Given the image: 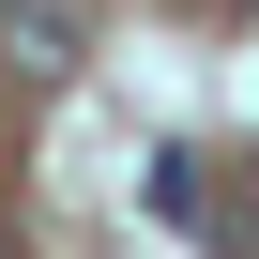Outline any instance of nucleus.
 Masks as SVG:
<instances>
[{"label": "nucleus", "instance_id": "obj_1", "mask_svg": "<svg viewBox=\"0 0 259 259\" xmlns=\"http://www.w3.org/2000/svg\"><path fill=\"white\" fill-rule=\"evenodd\" d=\"M0 61L61 76V61H76V0H0Z\"/></svg>", "mask_w": 259, "mask_h": 259}, {"label": "nucleus", "instance_id": "obj_2", "mask_svg": "<svg viewBox=\"0 0 259 259\" xmlns=\"http://www.w3.org/2000/svg\"><path fill=\"white\" fill-rule=\"evenodd\" d=\"M153 213H168V229H198V213H213V198H198V153H153Z\"/></svg>", "mask_w": 259, "mask_h": 259}]
</instances>
